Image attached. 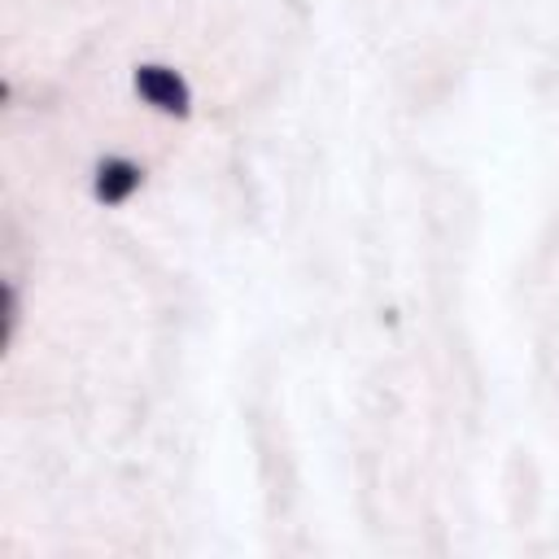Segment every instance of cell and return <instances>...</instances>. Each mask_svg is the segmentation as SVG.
I'll return each mask as SVG.
<instances>
[{
    "label": "cell",
    "instance_id": "obj_2",
    "mask_svg": "<svg viewBox=\"0 0 559 559\" xmlns=\"http://www.w3.org/2000/svg\"><path fill=\"white\" fill-rule=\"evenodd\" d=\"M135 183H140V166H131V162H122V157H109V162H100V170H96V197L109 201V205H118Z\"/></svg>",
    "mask_w": 559,
    "mask_h": 559
},
{
    "label": "cell",
    "instance_id": "obj_1",
    "mask_svg": "<svg viewBox=\"0 0 559 559\" xmlns=\"http://www.w3.org/2000/svg\"><path fill=\"white\" fill-rule=\"evenodd\" d=\"M135 92H140L153 109L175 114V118H183L188 105H192L188 83H183L175 70H166V66H140V70H135Z\"/></svg>",
    "mask_w": 559,
    "mask_h": 559
}]
</instances>
